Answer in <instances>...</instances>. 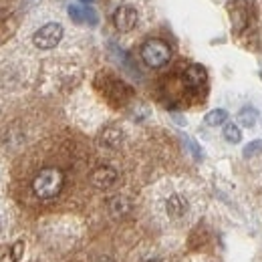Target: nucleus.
Wrapping results in <instances>:
<instances>
[{"label":"nucleus","instance_id":"obj_1","mask_svg":"<svg viewBox=\"0 0 262 262\" xmlns=\"http://www.w3.org/2000/svg\"><path fill=\"white\" fill-rule=\"evenodd\" d=\"M65 186V173L59 167H42L33 180V192L40 200H53Z\"/></svg>","mask_w":262,"mask_h":262},{"label":"nucleus","instance_id":"obj_2","mask_svg":"<svg viewBox=\"0 0 262 262\" xmlns=\"http://www.w3.org/2000/svg\"><path fill=\"white\" fill-rule=\"evenodd\" d=\"M141 59L143 63L151 69H160L169 63L171 59V49L162 38H147L141 47Z\"/></svg>","mask_w":262,"mask_h":262},{"label":"nucleus","instance_id":"obj_3","mask_svg":"<svg viewBox=\"0 0 262 262\" xmlns=\"http://www.w3.org/2000/svg\"><path fill=\"white\" fill-rule=\"evenodd\" d=\"M63 38V27L59 23H49L45 27H40L33 36L34 47L42 49V51H49V49H55Z\"/></svg>","mask_w":262,"mask_h":262},{"label":"nucleus","instance_id":"obj_4","mask_svg":"<svg viewBox=\"0 0 262 262\" xmlns=\"http://www.w3.org/2000/svg\"><path fill=\"white\" fill-rule=\"evenodd\" d=\"M113 25L119 33H129L135 29L137 25V10L129 6V4H123L119 6L115 12H113Z\"/></svg>","mask_w":262,"mask_h":262},{"label":"nucleus","instance_id":"obj_5","mask_svg":"<svg viewBox=\"0 0 262 262\" xmlns=\"http://www.w3.org/2000/svg\"><path fill=\"white\" fill-rule=\"evenodd\" d=\"M117 171H115V167H111V165H99L97 169L91 173V184L99 188V190H107V188H111L115 182H117Z\"/></svg>","mask_w":262,"mask_h":262},{"label":"nucleus","instance_id":"obj_6","mask_svg":"<svg viewBox=\"0 0 262 262\" xmlns=\"http://www.w3.org/2000/svg\"><path fill=\"white\" fill-rule=\"evenodd\" d=\"M230 16H232V23H234V31L236 33H242L244 27L248 25V4L244 0H232L228 4Z\"/></svg>","mask_w":262,"mask_h":262},{"label":"nucleus","instance_id":"obj_7","mask_svg":"<svg viewBox=\"0 0 262 262\" xmlns=\"http://www.w3.org/2000/svg\"><path fill=\"white\" fill-rule=\"evenodd\" d=\"M206 79H208V73H206V69L202 65H190L186 71H184V85L188 87V89H202L204 87V83H206Z\"/></svg>","mask_w":262,"mask_h":262},{"label":"nucleus","instance_id":"obj_8","mask_svg":"<svg viewBox=\"0 0 262 262\" xmlns=\"http://www.w3.org/2000/svg\"><path fill=\"white\" fill-rule=\"evenodd\" d=\"M99 143L107 149H117L123 143V131L119 127H105L99 135Z\"/></svg>","mask_w":262,"mask_h":262},{"label":"nucleus","instance_id":"obj_9","mask_svg":"<svg viewBox=\"0 0 262 262\" xmlns=\"http://www.w3.org/2000/svg\"><path fill=\"white\" fill-rule=\"evenodd\" d=\"M107 97L115 103H125L131 97V89L123 83V81H117V79H111L109 81V87H107Z\"/></svg>","mask_w":262,"mask_h":262},{"label":"nucleus","instance_id":"obj_10","mask_svg":"<svg viewBox=\"0 0 262 262\" xmlns=\"http://www.w3.org/2000/svg\"><path fill=\"white\" fill-rule=\"evenodd\" d=\"M165 210L171 218H182L188 212V200L180 194H173L171 198H167L165 202Z\"/></svg>","mask_w":262,"mask_h":262},{"label":"nucleus","instance_id":"obj_11","mask_svg":"<svg viewBox=\"0 0 262 262\" xmlns=\"http://www.w3.org/2000/svg\"><path fill=\"white\" fill-rule=\"evenodd\" d=\"M69 16L75 23H89V25H97V14L87 8V6H69Z\"/></svg>","mask_w":262,"mask_h":262},{"label":"nucleus","instance_id":"obj_12","mask_svg":"<svg viewBox=\"0 0 262 262\" xmlns=\"http://www.w3.org/2000/svg\"><path fill=\"white\" fill-rule=\"evenodd\" d=\"M129 210H131V204L125 196H115L109 200V212H111V216L121 218V216H125Z\"/></svg>","mask_w":262,"mask_h":262},{"label":"nucleus","instance_id":"obj_13","mask_svg":"<svg viewBox=\"0 0 262 262\" xmlns=\"http://www.w3.org/2000/svg\"><path fill=\"white\" fill-rule=\"evenodd\" d=\"M226 119H228V111H224V109H214V111H210V113L204 117V123L210 125V127H218V125L226 123Z\"/></svg>","mask_w":262,"mask_h":262},{"label":"nucleus","instance_id":"obj_14","mask_svg":"<svg viewBox=\"0 0 262 262\" xmlns=\"http://www.w3.org/2000/svg\"><path fill=\"white\" fill-rule=\"evenodd\" d=\"M258 119V111L254 107H244L240 113H238V121L244 125V127H252Z\"/></svg>","mask_w":262,"mask_h":262},{"label":"nucleus","instance_id":"obj_15","mask_svg":"<svg viewBox=\"0 0 262 262\" xmlns=\"http://www.w3.org/2000/svg\"><path fill=\"white\" fill-rule=\"evenodd\" d=\"M224 137L228 139L230 143H238L242 139V133L236 127V123H228V125H224Z\"/></svg>","mask_w":262,"mask_h":262},{"label":"nucleus","instance_id":"obj_16","mask_svg":"<svg viewBox=\"0 0 262 262\" xmlns=\"http://www.w3.org/2000/svg\"><path fill=\"white\" fill-rule=\"evenodd\" d=\"M260 149H262V141H254V143H250V145L244 147V156L250 158V156H254V154L260 151Z\"/></svg>","mask_w":262,"mask_h":262},{"label":"nucleus","instance_id":"obj_17","mask_svg":"<svg viewBox=\"0 0 262 262\" xmlns=\"http://www.w3.org/2000/svg\"><path fill=\"white\" fill-rule=\"evenodd\" d=\"M8 23H12L10 10H8V8H0V29H6Z\"/></svg>","mask_w":262,"mask_h":262},{"label":"nucleus","instance_id":"obj_18","mask_svg":"<svg viewBox=\"0 0 262 262\" xmlns=\"http://www.w3.org/2000/svg\"><path fill=\"white\" fill-rule=\"evenodd\" d=\"M18 260V256H16V252L12 250V248H8L2 256H0V262H16Z\"/></svg>","mask_w":262,"mask_h":262},{"label":"nucleus","instance_id":"obj_19","mask_svg":"<svg viewBox=\"0 0 262 262\" xmlns=\"http://www.w3.org/2000/svg\"><path fill=\"white\" fill-rule=\"evenodd\" d=\"M97 262H113V260H111V258H107V256H103V258H99Z\"/></svg>","mask_w":262,"mask_h":262},{"label":"nucleus","instance_id":"obj_20","mask_svg":"<svg viewBox=\"0 0 262 262\" xmlns=\"http://www.w3.org/2000/svg\"><path fill=\"white\" fill-rule=\"evenodd\" d=\"M81 2H85V4H91V2H93V0H81Z\"/></svg>","mask_w":262,"mask_h":262}]
</instances>
